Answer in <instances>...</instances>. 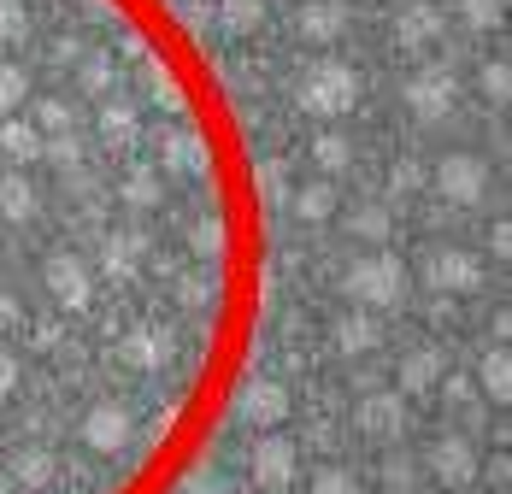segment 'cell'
Wrapping results in <instances>:
<instances>
[{
	"instance_id": "cell-1",
	"label": "cell",
	"mask_w": 512,
	"mask_h": 494,
	"mask_svg": "<svg viewBox=\"0 0 512 494\" xmlns=\"http://www.w3.org/2000/svg\"><path fill=\"white\" fill-rule=\"evenodd\" d=\"M59 18L0 0V494L30 489L77 395L112 265V124L48 48Z\"/></svg>"
},
{
	"instance_id": "cell-2",
	"label": "cell",
	"mask_w": 512,
	"mask_h": 494,
	"mask_svg": "<svg viewBox=\"0 0 512 494\" xmlns=\"http://www.w3.org/2000/svg\"><path fill=\"white\" fill-rule=\"evenodd\" d=\"M401 289H407V271H401L395 253H365L354 271H348V295L365 300V306H395Z\"/></svg>"
},
{
	"instance_id": "cell-3",
	"label": "cell",
	"mask_w": 512,
	"mask_h": 494,
	"mask_svg": "<svg viewBox=\"0 0 512 494\" xmlns=\"http://www.w3.org/2000/svg\"><path fill=\"white\" fill-rule=\"evenodd\" d=\"M301 106L307 112H324V118L348 112L354 106V71L348 65H318L307 83H301Z\"/></svg>"
},
{
	"instance_id": "cell-4",
	"label": "cell",
	"mask_w": 512,
	"mask_h": 494,
	"mask_svg": "<svg viewBox=\"0 0 512 494\" xmlns=\"http://www.w3.org/2000/svg\"><path fill=\"white\" fill-rule=\"evenodd\" d=\"M436 189L454 200V206H477L483 189H489V165L483 159H442V171H436Z\"/></svg>"
},
{
	"instance_id": "cell-5",
	"label": "cell",
	"mask_w": 512,
	"mask_h": 494,
	"mask_svg": "<svg viewBox=\"0 0 512 494\" xmlns=\"http://www.w3.org/2000/svg\"><path fill=\"white\" fill-rule=\"evenodd\" d=\"M295 465H301V453H295V442H283V436H265V442L254 447V483L259 489H289L295 483Z\"/></svg>"
},
{
	"instance_id": "cell-6",
	"label": "cell",
	"mask_w": 512,
	"mask_h": 494,
	"mask_svg": "<svg viewBox=\"0 0 512 494\" xmlns=\"http://www.w3.org/2000/svg\"><path fill=\"white\" fill-rule=\"evenodd\" d=\"M436 283H442L448 295H471V289L483 283V265L465 259V253H448V259H436Z\"/></svg>"
},
{
	"instance_id": "cell-7",
	"label": "cell",
	"mask_w": 512,
	"mask_h": 494,
	"mask_svg": "<svg viewBox=\"0 0 512 494\" xmlns=\"http://www.w3.org/2000/svg\"><path fill=\"white\" fill-rule=\"evenodd\" d=\"M448 95H454L448 71H424V77H412V89H407V100L418 106V112H436V106H448Z\"/></svg>"
},
{
	"instance_id": "cell-8",
	"label": "cell",
	"mask_w": 512,
	"mask_h": 494,
	"mask_svg": "<svg viewBox=\"0 0 512 494\" xmlns=\"http://www.w3.org/2000/svg\"><path fill=\"white\" fill-rule=\"evenodd\" d=\"M359 424H365L371 436H389V430L401 424V395H377L365 412H359Z\"/></svg>"
},
{
	"instance_id": "cell-9",
	"label": "cell",
	"mask_w": 512,
	"mask_h": 494,
	"mask_svg": "<svg viewBox=\"0 0 512 494\" xmlns=\"http://www.w3.org/2000/svg\"><path fill=\"white\" fill-rule=\"evenodd\" d=\"M436 371H442V359H436V353H418V359H407V371H401V389L418 395L424 383H436Z\"/></svg>"
},
{
	"instance_id": "cell-10",
	"label": "cell",
	"mask_w": 512,
	"mask_h": 494,
	"mask_svg": "<svg viewBox=\"0 0 512 494\" xmlns=\"http://www.w3.org/2000/svg\"><path fill=\"white\" fill-rule=\"evenodd\" d=\"M436 471H442L448 483H465V477H471V453H465V447H442V453H436Z\"/></svg>"
},
{
	"instance_id": "cell-11",
	"label": "cell",
	"mask_w": 512,
	"mask_h": 494,
	"mask_svg": "<svg viewBox=\"0 0 512 494\" xmlns=\"http://www.w3.org/2000/svg\"><path fill=\"white\" fill-rule=\"evenodd\" d=\"M318 165H324V171H342V165H348V142H342V136H318Z\"/></svg>"
},
{
	"instance_id": "cell-12",
	"label": "cell",
	"mask_w": 512,
	"mask_h": 494,
	"mask_svg": "<svg viewBox=\"0 0 512 494\" xmlns=\"http://www.w3.org/2000/svg\"><path fill=\"white\" fill-rule=\"evenodd\" d=\"M336 336H342L348 347H371V342H377V324H365V318H342V324H336Z\"/></svg>"
},
{
	"instance_id": "cell-13",
	"label": "cell",
	"mask_w": 512,
	"mask_h": 494,
	"mask_svg": "<svg viewBox=\"0 0 512 494\" xmlns=\"http://www.w3.org/2000/svg\"><path fill=\"white\" fill-rule=\"evenodd\" d=\"M483 383H489L495 395H507V359H495V353H489V359H483Z\"/></svg>"
},
{
	"instance_id": "cell-14",
	"label": "cell",
	"mask_w": 512,
	"mask_h": 494,
	"mask_svg": "<svg viewBox=\"0 0 512 494\" xmlns=\"http://www.w3.org/2000/svg\"><path fill=\"white\" fill-rule=\"evenodd\" d=\"M383 230H389V218H383V212H365V218H359V236H383Z\"/></svg>"
},
{
	"instance_id": "cell-15",
	"label": "cell",
	"mask_w": 512,
	"mask_h": 494,
	"mask_svg": "<svg viewBox=\"0 0 512 494\" xmlns=\"http://www.w3.org/2000/svg\"><path fill=\"white\" fill-rule=\"evenodd\" d=\"M307 212H312V218H324V212H330V189H324V183L307 195Z\"/></svg>"
},
{
	"instance_id": "cell-16",
	"label": "cell",
	"mask_w": 512,
	"mask_h": 494,
	"mask_svg": "<svg viewBox=\"0 0 512 494\" xmlns=\"http://www.w3.org/2000/svg\"><path fill=\"white\" fill-rule=\"evenodd\" d=\"M465 12H471V24H489V12H495V6H489V0H465Z\"/></svg>"
},
{
	"instance_id": "cell-17",
	"label": "cell",
	"mask_w": 512,
	"mask_h": 494,
	"mask_svg": "<svg viewBox=\"0 0 512 494\" xmlns=\"http://www.w3.org/2000/svg\"><path fill=\"white\" fill-rule=\"evenodd\" d=\"M318 494H348V483H342V477L330 471V477H318Z\"/></svg>"
}]
</instances>
